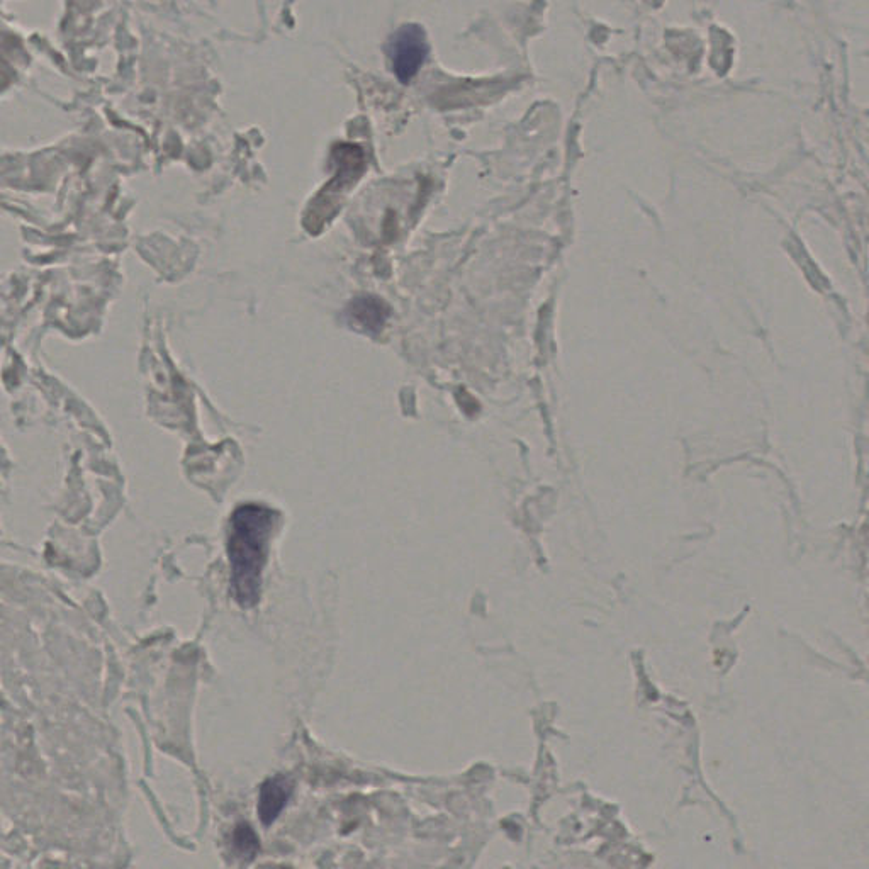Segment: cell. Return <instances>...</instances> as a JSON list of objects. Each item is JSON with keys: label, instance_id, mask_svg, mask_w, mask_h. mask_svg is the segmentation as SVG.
I'll use <instances>...</instances> for the list:
<instances>
[{"label": "cell", "instance_id": "obj_1", "mask_svg": "<svg viewBox=\"0 0 869 869\" xmlns=\"http://www.w3.org/2000/svg\"><path fill=\"white\" fill-rule=\"evenodd\" d=\"M275 520L277 513L262 505L240 506L231 516L228 535L231 589L243 608H252L260 600L262 572Z\"/></svg>", "mask_w": 869, "mask_h": 869}, {"label": "cell", "instance_id": "obj_2", "mask_svg": "<svg viewBox=\"0 0 869 869\" xmlns=\"http://www.w3.org/2000/svg\"><path fill=\"white\" fill-rule=\"evenodd\" d=\"M427 55V36L420 26L408 24L394 34L391 40V60L399 82L408 84L420 72Z\"/></svg>", "mask_w": 869, "mask_h": 869}, {"label": "cell", "instance_id": "obj_3", "mask_svg": "<svg viewBox=\"0 0 869 869\" xmlns=\"http://www.w3.org/2000/svg\"><path fill=\"white\" fill-rule=\"evenodd\" d=\"M291 783L284 776H275L265 781L258 798V817L264 825H272L291 797Z\"/></svg>", "mask_w": 869, "mask_h": 869}, {"label": "cell", "instance_id": "obj_4", "mask_svg": "<svg viewBox=\"0 0 869 869\" xmlns=\"http://www.w3.org/2000/svg\"><path fill=\"white\" fill-rule=\"evenodd\" d=\"M387 314L389 309L386 304L372 296L355 299L354 303L350 304V318L357 328L367 333H379L386 325Z\"/></svg>", "mask_w": 869, "mask_h": 869}, {"label": "cell", "instance_id": "obj_5", "mask_svg": "<svg viewBox=\"0 0 869 869\" xmlns=\"http://www.w3.org/2000/svg\"><path fill=\"white\" fill-rule=\"evenodd\" d=\"M233 844H235L238 853L252 859L255 858V854L258 853V847H260L255 832L247 824L236 827L235 834H233Z\"/></svg>", "mask_w": 869, "mask_h": 869}]
</instances>
